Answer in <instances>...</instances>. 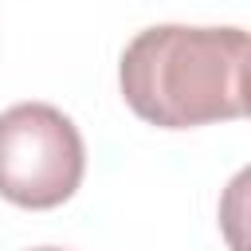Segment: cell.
Masks as SVG:
<instances>
[{
  "mask_svg": "<svg viewBox=\"0 0 251 251\" xmlns=\"http://www.w3.org/2000/svg\"><path fill=\"white\" fill-rule=\"evenodd\" d=\"M86 173L78 126L51 102H16L0 114V196L27 212L67 204Z\"/></svg>",
  "mask_w": 251,
  "mask_h": 251,
  "instance_id": "2",
  "label": "cell"
},
{
  "mask_svg": "<svg viewBox=\"0 0 251 251\" xmlns=\"http://www.w3.org/2000/svg\"><path fill=\"white\" fill-rule=\"evenodd\" d=\"M31 251H63V247H31Z\"/></svg>",
  "mask_w": 251,
  "mask_h": 251,
  "instance_id": "3",
  "label": "cell"
},
{
  "mask_svg": "<svg viewBox=\"0 0 251 251\" xmlns=\"http://www.w3.org/2000/svg\"><path fill=\"white\" fill-rule=\"evenodd\" d=\"M126 106L157 129H196L247 114V31L157 24L118 63Z\"/></svg>",
  "mask_w": 251,
  "mask_h": 251,
  "instance_id": "1",
  "label": "cell"
}]
</instances>
